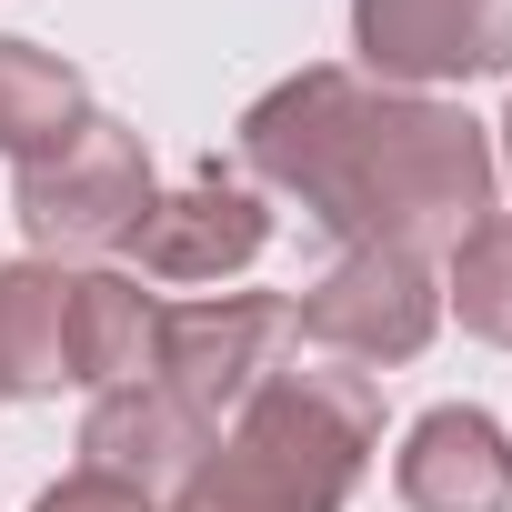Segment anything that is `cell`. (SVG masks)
I'll list each match as a JSON object with an SVG mask.
<instances>
[{
  "instance_id": "obj_1",
  "label": "cell",
  "mask_w": 512,
  "mask_h": 512,
  "mask_svg": "<svg viewBox=\"0 0 512 512\" xmlns=\"http://www.w3.org/2000/svg\"><path fill=\"white\" fill-rule=\"evenodd\" d=\"M241 181L292 191L352 251H452L492 211V131L362 71H292L241 111Z\"/></svg>"
},
{
  "instance_id": "obj_2",
  "label": "cell",
  "mask_w": 512,
  "mask_h": 512,
  "mask_svg": "<svg viewBox=\"0 0 512 512\" xmlns=\"http://www.w3.org/2000/svg\"><path fill=\"white\" fill-rule=\"evenodd\" d=\"M382 452V382L352 362H282L251 392L171 512H342Z\"/></svg>"
},
{
  "instance_id": "obj_3",
  "label": "cell",
  "mask_w": 512,
  "mask_h": 512,
  "mask_svg": "<svg viewBox=\"0 0 512 512\" xmlns=\"http://www.w3.org/2000/svg\"><path fill=\"white\" fill-rule=\"evenodd\" d=\"M151 151L131 121L81 111V131H61L41 161H21V231L31 251H121L151 211Z\"/></svg>"
},
{
  "instance_id": "obj_4",
  "label": "cell",
  "mask_w": 512,
  "mask_h": 512,
  "mask_svg": "<svg viewBox=\"0 0 512 512\" xmlns=\"http://www.w3.org/2000/svg\"><path fill=\"white\" fill-rule=\"evenodd\" d=\"M282 362H292V302L282 292H201V302L161 312V342H151V382L181 412H201L211 432Z\"/></svg>"
},
{
  "instance_id": "obj_5",
  "label": "cell",
  "mask_w": 512,
  "mask_h": 512,
  "mask_svg": "<svg viewBox=\"0 0 512 512\" xmlns=\"http://www.w3.org/2000/svg\"><path fill=\"white\" fill-rule=\"evenodd\" d=\"M442 322V282L422 251H342V262L292 302V342L322 352V362H352V372H382V362H412Z\"/></svg>"
},
{
  "instance_id": "obj_6",
  "label": "cell",
  "mask_w": 512,
  "mask_h": 512,
  "mask_svg": "<svg viewBox=\"0 0 512 512\" xmlns=\"http://www.w3.org/2000/svg\"><path fill=\"white\" fill-rule=\"evenodd\" d=\"M352 51L382 91L512 71V0H352Z\"/></svg>"
},
{
  "instance_id": "obj_7",
  "label": "cell",
  "mask_w": 512,
  "mask_h": 512,
  "mask_svg": "<svg viewBox=\"0 0 512 512\" xmlns=\"http://www.w3.org/2000/svg\"><path fill=\"white\" fill-rule=\"evenodd\" d=\"M262 241H272V211L262 191H251L241 171L201 161L181 191H151L131 251H141V272L151 282H221V272H251L262 262Z\"/></svg>"
},
{
  "instance_id": "obj_8",
  "label": "cell",
  "mask_w": 512,
  "mask_h": 512,
  "mask_svg": "<svg viewBox=\"0 0 512 512\" xmlns=\"http://www.w3.org/2000/svg\"><path fill=\"white\" fill-rule=\"evenodd\" d=\"M221 432L201 422V412H181L161 382H121V392H91V422H81V472H111V482H131V492H181L191 472H201V452H211Z\"/></svg>"
},
{
  "instance_id": "obj_9",
  "label": "cell",
  "mask_w": 512,
  "mask_h": 512,
  "mask_svg": "<svg viewBox=\"0 0 512 512\" xmlns=\"http://www.w3.org/2000/svg\"><path fill=\"white\" fill-rule=\"evenodd\" d=\"M392 492L412 512H512V442L492 412L472 402H442L402 432L392 452Z\"/></svg>"
},
{
  "instance_id": "obj_10",
  "label": "cell",
  "mask_w": 512,
  "mask_h": 512,
  "mask_svg": "<svg viewBox=\"0 0 512 512\" xmlns=\"http://www.w3.org/2000/svg\"><path fill=\"white\" fill-rule=\"evenodd\" d=\"M71 382V272L0 262V402H51Z\"/></svg>"
},
{
  "instance_id": "obj_11",
  "label": "cell",
  "mask_w": 512,
  "mask_h": 512,
  "mask_svg": "<svg viewBox=\"0 0 512 512\" xmlns=\"http://www.w3.org/2000/svg\"><path fill=\"white\" fill-rule=\"evenodd\" d=\"M151 342H161V302L131 272H71V382L81 392L151 382Z\"/></svg>"
},
{
  "instance_id": "obj_12",
  "label": "cell",
  "mask_w": 512,
  "mask_h": 512,
  "mask_svg": "<svg viewBox=\"0 0 512 512\" xmlns=\"http://www.w3.org/2000/svg\"><path fill=\"white\" fill-rule=\"evenodd\" d=\"M91 91L61 51L41 41H0V161H41L61 131H81Z\"/></svg>"
},
{
  "instance_id": "obj_13",
  "label": "cell",
  "mask_w": 512,
  "mask_h": 512,
  "mask_svg": "<svg viewBox=\"0 0 512 512\" xmlns=\"http://www.w3.org/2000/svg\"><path fill=\"white\" fill-rule=\"evenodd\" d=\"M442 302L462 312V332H482V342L512 352V211H482V221L452 241V282H442Z\"/></svg>"
},
{
  "instance_id": "obj_14",
  "label": "cell",
  "mask_w": 512,
  "mask_h": 512,
  "mask_svg": "<svg viewBox=\"0 0 512 512\" xmlns=\"http://www.w3.org/2000/svg\"><path fill=\"white\" fill-rule=\"evenodd\" d=\"M31 512H161V502L131 492V482H111V472H71V482H51Z\"/></svg>"
},
{
  "instance_id": "obj_15",
  "label": "cell",
  "mask_w": 512,
  "mask_h": 512,
  "mask_svg": "<svg viewBox=\"0 0 512 512\" xmlns=\"http://www.w3.org/2000/svg\"><path fill=\"white\" fill-rule=\"evenodd\" d=\"M502 171H512V111H502Z\"/></svg>"
}]
</instances>
